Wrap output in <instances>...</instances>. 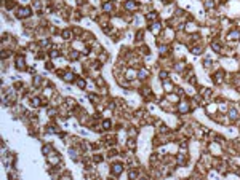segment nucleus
<instances>
[{"label":"nucleus","mask_w":240,"mask_h":180,"mask_svg":"<svg viewBox=\"0 0 240 180\" xmlns=\"http://www.w3.org/2000/svg\"><path fill=\"white\" fill-rule=\"evenodd\" d=\"M122 170H123V166L122 164H114V166H112V174H114V175H118Z\"/></svg>","instance_id":"f257e3e1"},{"label":"nucleus","mask_w":240,"mask_h":180,"mask_svg":"<svg viewBox=\"0 0 240 180\" xmlns=\"http://www.w3.org/2000/svg\"><path fill=\"white\" fill-rule=\"evenodd\" d=\"M29 15H31V10H29V8H21V10L18 11V16H19V18H27Z\"/></svg>","instance_id":"f03ea898"},{"label":"nucleus","mask_w":240,"mask_h":180,"mask_svg":"<svg viewBox=\"0 0 240 180\" xmlns=\"http://www.w3.org/2000/svg\"><path fill=\"white\" fill-rule=\"evenodd\" d=\"M178 110L181 112V113H186V112H189V105H187L186 102H181V104L178 105Z\"/></svg>","instance_id":"7ed1b4c3"},{"label":"nucleus","mask_w":240,"mask_h":180,"mask_svg":"<svg viewBox=\"0 0 240 180\" xmlns=\"http://www.w3.org/2000/svg\"><path fill=\"white\" fill-rule=\"evenodd\" d=\"M16 67H18V69H24V59H22L21 56L16 59Z\"/></svg>","instance_id":"20e7f679"},{"label":"nucleus","mask_w":240,"mask_h":180,"mask_svg":"<svg viewBox=\"0 0 240 180\" xmlns=\"http://www.w3.org/2000/svg\"><path fill=\"white\" fill-rule=\"evenodd\" d=\"M136 6L138 5H136L134 2H127V3H125V8H127V10H133V8H136Z\"/></svg>","instance_id":"39448f33"},{"label":"nucleus","mask_w":240,"mask_h":180,"mask_svg":"<svg viewBox=\"0 0 240 180\" xmlns=\"http://www.w3.org/2000/svg\"><path fill=\"white\" fill-rule=\"evenodd\" d=\"M229 38H240V30H234L229 34Z\"/></svg>","instance_id":"423d86ee"},{"label":"nucleus","mask_w":240,"mask_h":180,"mask_svg":"<svg viewBox=\"0 0 240 180\" xmlns=\"http://www.w3.org/2000/svg\"><path fill=\"white\" fill-rule=\"evenodd\" d=\"M229 117H230V120H237V117H239V115H237V110H230Z\"/></svg>","instance_id":"0eeeda50"},{"label":"nucleus","mask_w":240,"mask_h":180,"mask_svg":"<svg viewBox=\"0 0 240 180\" xmlns=\"http://www.w3.org/2000/svg\"><path fill=\"white\" fill-rule=\"evenodd\" d=\"M64 80H66V81H72V80H74V75H72V73L69 72V73H66V75H64Z\"/></svg>","instance_id":"6e6552de"},{"label":"nucleus","mask_w":240,"mask_h":180,"mask_svg":"<svg viewBox=\"0 0 240 180\" xmlns=\"http://www.w3.org/2000/svg\"><path fill=\"white\" fill-rule=\"evenodd\" d=\"M159 30H160V24H159V22H155L154 26H152V32H154V34H157Z\"/></svg>","instance_id":"1a4fd4ad"},{"label":"nucleus","mask_w":240,"mask_h":180,"mask_svg":"<svg viewBox=\"0 0 240 180\" xmlns=\"http://www.w3.org/2000/svg\"><path fill=\"white\" fill-rule=\"evenodd\" d=\"M102 8H104V10H106V11L112 10V3H111V2H107V3H104V6H102Z\"/></svg>","instance_id":"9d476101"},{"label":"nucleus","mask_w":240,"mask_h":180,"mask_svg":"<svg viewBox=\"0 0 240 180\" xmlns=\"http://www.w3.org/2000/svg\"><path fill=\"white\" fill-rule=\"evenodd\" d=\"M155 18H157V13H149V15H147V19H149V21H150V19L154 21Z\"/></svg>","instance_id":"9b49d317"},{"label":"nucleus","mask_w":240,"mask_h":180,"mask_svg":"<svg viewBox=\"0 0 240 180\" xmlns=\"http://www.w3.org/2000/svg\"><path fill=\"white\" fill-rule=\"evenodd\" d=\"M211 48H213V49H216V51H221V45H219V43H213V45H211Z\"/></svg>","instance_id":"f8f14e48"},{"label":"nucleus","mask_w":240,"mask_h":180,"mask_svg":"<svg viewBox=\"0 0 240 180\" xmlns=\"http://www.w3.org/2000/svg\"><path fill=\"white\" fill-rule=\"evenodd\" d=\"M102 127H104V129H109V127H111V121H109V120H106V121L102 123Z\"/></svg>","instance_id":"ddd939ff"},{"label":"nucleus","mask_w":240,"mask_h":180,"mask_svg":"<svg viewBox=\"0 0 240 180\" xmlns=\"http://www.w3.org/2000/svg\"><path fill=\"white\" fill-rule=\"evenodd\" d=\"M40 83H42V80H40V77H35V80H34V85H35V86H38Z\"/></svg>","instance_id":"4468645a"},{"label":"nucleus","mask_w":240,"mask_h":180,"mask_svg":"<svg viewBox=\"0 0 240 180\" xmlns=\"http://www.w3.org/2000/svg\"><path fill=\"white\" fill-rule=\"evenodd\" d=\"M38 104H40V99H38V97H35V99H32V105H35V107H37Z\"/></svg>","instance_id":"2eb2a0df"},{"label":"nucleus","mask_w":240,"mask_h":180,"mask_svg":"<svg viewBox=\"0 0 240 180\" xmlns=\"http://www.w3.org/2000/svg\"><path fill=\"white\" fill-rule=\"evenodd\" d=\"M192 51H194V54H200V51H202V49H200L198 46H195V48H192Z\"/></svg>","instance_id":"dca6fc26"},{"label":"nucleus","mask_w":240,"mask_h":180,"mask_svg":"<svg viewBox=\"0 0 240 180\" xmlns=\"http://www.w3.org/2000/svg\"><path fill=\"white\" fill-rule=\"evenodd\" d=\"M166 77H168L166 72H160V78H162V80H166Z\"/></svg>","instance_id":"f3484780"},{"label":"nucleus","mask_w":240,"mask_h":180,"mask_svg":"<svg viewBox=\"0 0 240 180\" xmlns=\"http://www.w3.org/2000/svg\"><path fill=\"white\" fill-rule=\"evenodd\" d=\"M50 150H51V147H50V145H48V147H47V145H45V147H43V153H48Z\"/></svg>","instance_id":"a211bd4d"},{"label":"nucleus","mask_w":240,"mask_h":180,"mask_svg":"<svg viewBox=\"0 0 240 180\" xmlns=\"http://www.w3.org/2000/svg\"><path fill=\"white\" fill-rule=\"evenodd\" d=\"M77 83H79V86H82V88H83V86H85V81H83V80H79V81H77Z\"/></svg>","instance_id":"6ab92c4d"},{"label":"nucleus","mask_w":240,"mask_h":180,"mask_svg":"<svg viewBox=\"0 0 240 180\" xmlns=\"http://www.w3.org/2000/svg\"><path fill=\"white\" fill-rule=\"evenodd\" d=\"M50 54H51V58H56V56H58V51H51Z\"/></svg>","instance_id":"aec40b11"}]
</instances>
